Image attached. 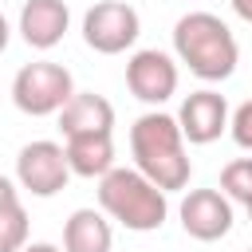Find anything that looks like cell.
<instances>
[{
	"instance_id": "obj_1",
	"label": "cell",
	"mask_w": 252,
	"mask_h": 252,
	"mask_svg": "<svg viewBox=\"0 0 252 252\" xmlns=\"http://www.w3.org/2000/svg\"><path fill=\"white\" fill-rule=\"evenodd\" d=\"M130 150H134V169L146 173L161 193L185 189L189 185V158H185V134L177 118L150 110L130 126Z\"/></svg>"
},
{
	"instance_id": "obj_2",
	"label": "cell",
	"mask_w": 252,
	"mask_h": 252,
	"mask_svg": "<svg viewBox=\"0 0 252 252\" xmlns=\"http://www.w3.org/2000/svg\"><path fill=\"white\" fill-rule=\"evenodd\" d=\"M173 51L177 59L205 83H220L236 71L240 47L228 24L213 12H189L173 24Z\"/></svg>"
},
{
	"instance_id": "obj_3",
	"label": "cell",
	"mask_w": 252,
	"mask_h": 252,
	"mask_svg": "<svg viewBox=\"0 0 252 252\" xmlns=\"http://www.w3.org/2000/svg\"><path fill=\"white\" fill-rule=\"evenodd\" d=\"M98 205L106 217H114L122 228L130 232H154L165 224L169 217V201L165 193L138 169H110L106 177H98Z\"/></svg>"
},
{
	"instance_id": "obj_4",
	"label": "cell",
	"mask_w": 252,
	"mask_h": 252,
	"mask_svg": "<svg viewBox=\"0 0 252 252\" xmlns=\"http://www.w3.org/2000/svg\"><path fill=\"white\" fill-rule=\"evenodd\" d=\"M75 98V83H71V71L59 67V63H28L16 71L12 79V102L32 114V118H47V114H59L67 102Z\"/></svg>"
},
{
	"instance_id": "obj_5",
	"label": "cell",
	"mask_w": 252,
	"mask_h": 252,
	"mask_svg": "<svg viewBox=\"0 0 252 252\" xmlns=\"http://www.w3.org/2000/svg\"><path fill=\"white\" fill-rule=\"evenodd\" d=\"M138 32H142V20L126 0H98L83 16V39L98 55H118V51L134 47Z\"/></svg>"
},
{
	"instance_id": "obj_6",
	"label": "cell",
	"mask_w": 252,
	"mask_h": 252,
	"mask_svg": "<svg viewBox=\"0 0 252 252\" xmlns=\"http://www.w3.org/2000/svg\"><path fill=\"white\" fill-rule=\"evenodd\" d=\"M71 177L67 150L59 142H28L16 158V181L32 197H55Z\"/></svg>"
},
{
	"instance_id": "obj_7",
	"label": "cell",
	"mask_w": 252,
	"mask_h": 252,
	"mask_svg": "<svg viewBox=\"0 0 252 252\" xmlns=\"http://www.w3.org/2000/svg\"><path fill=\"white\" fill-rule=\"evenodd\" d=\"M126 87H130L134 98L158 106V102L173 98V91H177V63L158 47L134 51L130 63H126Z\"/></svg>"
},
{
	"instance_id": "obj_8",
	"label": "cell",
	"mask_w": 252,
	"mask_h": 252,
	"mask_svg": "<svg viewBox=\"0 0 252 252\" xmlns=\"http://www.w3.org/2000/svg\"><path fill=\"white\" fill-rule=\"evenodd\" d=\"M181 228L201 240V244H213L220 236H228L232 228V205L220 189H193L185 201H181Z\"/></svg>"
},
{
	"instance_id": "obj_9",
	"label": "cell",
	"mask_w": 252,
	"mask_h": 252,
	"mask_svg": "<svg viewBox=\"0 0 252 252\" xmlns=\"http://www.w3.org/2000/svg\"><path fill=\"white\" fill-rule=\"evenodd\" d=\"M177 126H181L185 142H193V146L217 142L224 134V126H228V102H224V94H217V91H193L181 102V110H177Z\"/></svg>"
},
{
	"instance_id": "obj_10",
	"label": "cell",
	"mask_w": 252,
	"mask_h": 252,
	"mask_svg": "<svg viewBox=\"0 0 252 252\" xmlns=\"http://www.w3.org/2000/svg\"><path fill=\"white\" fill-rule=\"evenodd\" d=\"M67 24H71V12L63 0H28L20 8V35L35 51H51L67 35Z\"/></svg>"
},
{
	"instance_id": "obj_11",
	"label": "cell",
	"mask_w": 252,
	"mask_h": 252,
	"mask_svg": "<svg viewBox=\"0 0 252 252\" xmlns=\"http://www.w3.org/2000/svg\"><path fill=\"white\" fill-rule=\"evenodd\" d=\"M114 126V106L94 94V91H75V98L59 110V130L63 138H83V134H110Z\"/></svg>"
},
{
	"instance_id": "obj_12",
	"label": "cell",
	"mask_w": 252,
	"mask_h": 252,
	"mask_svg": "<svg viewBox=\"0 0 252 252\" xmlns=\"http://www.w3.org/2000/svg\"><path fill=\"white\" fill-rule=\"evenodd\" d=\"M110 220L94 209H75L63 224V252H110Z\"/></svg>"
},
{
	"instance_id": "obj_13",
	"label": "cell",
	"mask_w": 252,
	"mask_h": 252,
	"mask_svg": "<svg viewBox=\"0 0 252 252\" xmlns=\"http://www.w3.org/2000/svg\"><path fill=\"white\" fill-rule=\"evenodd\" d=\"M67 165L79 177H106L114 169V142L110 134H83V138H67Z\"/></svg>"
},
{
	"instance_id": "obj_14",
	"label": "cell",
	"mask_w": 252,
	"mask_h": 252,
	"mask_svg": "<svg viewBox=\"0 0 252 252\" xmlns=\"http://www.w3.org/2000/svg\"><path fill=\"white\" fill-rule=\"evenodd\" d=\"M28 244V213L20 205L16 185L0 173V252H24Z\"/></svg>"
},
{
	"instance_id": "obj_15",
	"label": "cell",
	"mask_w": 252,
	"mask_h": 252,
	"mask_svg": "<svg viewBox=\"0 0 252 252\" xmlns=\"http://www.w3.org/2000/svg\"><path fill=\"white\" fill-rule=\"evenodd\" d=\"M220 193L248 205L252 201V158H236L220 169Z\"/></svg>"
},
{
	"instance_id": "obj_16",
	"label": "cell",
	"mask_w": 252,
	"mask_h": 252,
	"mask_svg": "<svg viewBox=\"0 0 252 252\" xmlns=\"http://www.w3.org/2000/svg\"><path fill=\"white\" fill-rule=\"evenodd\" d=\"M228 126H232V142H236L240 150H252V98L236 106V114H232Z\"/></svg>"
},
{
	"instance_id": "obj_17",
	"label": "cell",
	"mask_w": 252,
	"mask_h": 252,
	"mask_svg": "<svg viewBox=\"0 0 252 252\" xmlns=\"http://www.w3.org/2000/svg\"><path fill=\"white\" fill-rule=\"evenodd\" d=\"M228 4H232V12H236L240 20H248V24H252V0H228Z\"/></svg>"
},
{
	"instance_id": "obj_18",
	"label": "cell",
	"mask_w": 252,
	"mask_h": 252,
	"mask_svg": "<svg viewBox=\"0 0 252 252\" xmlns=\"http://www.w3.org/2000/svg\"><path fill=\"white\" fill-rule=\"evenodd\" d=\"M24 252H63V248H55L47 240H35V244H24Z\"/></svg>"
},
{
	"instance_id": "obj_19",
	"label": "cell",
	"mask_w": 252,
	"mask_h": 252,
	"mask_svg": "<svg viewBox=\"0 0 252 252\" xmlns=\"http://www.w3.org/2000/svg\"><path fill=\"white\" fill-rule=\"evenodd\" d=\"M8 39H12V28H8V20H4V16H0V51H4V47H8Z\"/></svg>"
},
{
	"instance_id": "obj_20",
	"label": "cell",
	"mask_w": 252,
	"mask_h": 252,
	"mask_svg": "<svg viewBox=\"0 0 252 252\" xmlns=\"http://www.w3.org/2000/svg\"><path fill=\"white\" fill-rule=\"evenodd\" d=\"M244 209H248V220H252V201H248V205H244Z\"/></svg>"
}]
</instances>
